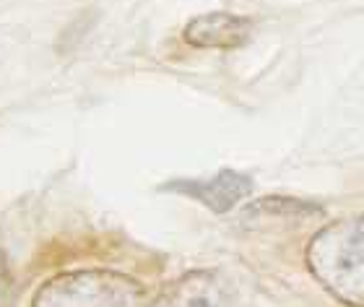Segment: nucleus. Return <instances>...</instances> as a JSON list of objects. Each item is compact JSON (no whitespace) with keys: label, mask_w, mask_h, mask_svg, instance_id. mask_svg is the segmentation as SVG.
<instances>
[{"label":"nucleus","mask_w":364,"mask_h":307,"mask_svg":"<svg viewBox=\"0 0 364 307\" xmlns=\"http://www.w3.org/2000/svg\"><path fill=\"white\" fill-rule=\"evenodd\" d=\"M172 188L182 190L185 195L198 198L200 203H205V206L211 208V211H216V214H224L242 195H247V190H250V177L232 172V169H224V172L208 177V180H185V183H175Z\"/></svg>","instance_id":"obj_5"},{"label":"nucleus","mask_w":364,"mask_h":307,"mask_svg":"<svg viewBox=\"0 0 364 307\" xmlns=\"http://www.w3.org/2000/svg\"><path fill=\"white\" fill-rule=\"evenodd\" d=\"M0 307H11V289H8V279L0 271Z\"/></svg>","instance_id":"obj_6"},{"label":"nucleus","mask_w":364,"mask_h":307,"mask_svg":"<svg viewBox=\"0 0 364 307\" xmlns=\"http://www.w3.org/2000/svg\"><path fill=\"white\" fill-rule=\"evenodd\" d=\"M31 307H149L136 279L114 271H73L39 286Z\"/></svg>","instance_id":"obj_2"},{"label":"nucleus","mask_w":364,"mask_h":307,"mask_svg":"<svg viewBox=\"0 0 364 307\" xmlns=\"http://www.w3.org/2000/svg\"><path fill=\"white\" fill-rule=\"evenodd\" d=\"M312 276L346 305H364V214L343 216L312 237L307 247Z\"/></svg>","instance_id":"obj_1"},{"label":"nucleus","mask_w":364,"mask_h":307,"mask_svg":"<svg viewBox=\"0 0 364 307\" xmlns=\"http://www.w3.org/2000/svg\"><path fill=\"white\" fill-rule=\"evenodd\" d=\"M182 37L203 50H237L252 37V21L235 14H203L185 26Z\"/></svg>","instance_id":"obj_3"},{"label":"nucleus","mask_w":364,"mask_h":307,"mask_svg":"<svg viewBox=\"0 0 364 307\" xmlns=\"http://www.w3.org/2000/svg\"><path fill=\"white\" fill-rule=\"evenodd\" d=\"M151 307H232V300L216 274L190 271L164 286Z\"/></svg>","instance_id":"obj_4"}]
</instances>
